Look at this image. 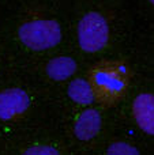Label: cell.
Instances as JSON below:
<instances>
[{
    "label": "cell",
    "mask_w": 154,
    "mask_h": 155,
    "mask_svg": "<svg viewBox=\"0 0 154 155\" xmlns=\"http://www.w3.org/2000/svg\"><path fill=\"white\" fill-rule=\"evenodd\" d=\"M18 37L32 51H46L62 41V27L53 19H35L19 27Z\"/></svg>",
    "instance_id": "1"
},
{
    "label": "cell",
    "mask_w": 154,
    "mask_h": 155,
    "mask_svg": "<svg viewBox=\"0 0 154 155\" xmlns=\"http://www.w3.org/2000/svg\"><path fill=\"white\" fill-rule=\"evenodd\" d=\"M109 40V26L101 14L92 11L79 21L78 42L82 51L95 53L106 46Z\"/></svg>",
    "instance_id": "2"
},
{
    "label": "cell",
    "mask_w": 154,
    "mask_h": 155,
    "mask_svg": "<svg viewBox=\"0 0 154 155\" xmlns=\"http://www.w3.org/2000/svg\"><path fill=\"white\" fill-rule=\"evenodd\" d=\"M149 2H150V3H152V4H153V5H154V0H149Z\"/></svg>",
    "instance_id": "11"
},
{
    "label": "cell",
    "mask_w": 154,
    "mask_h": 155,
    "mask_svg": "<svg viewBox=\"0 0 154 155\" xmlns=\"http://www.w3.org/2000/svg\"><path fill=\"white\" fill-rule=\"evenodd\" d=\"M132 113L138 127L147 135L154 136V95L142 93L134 99Z\"/></svg>",
    "instance_id": "4"
},
{
    "label": "cell",
    "mask_w": 154,
    "mask_h": 155,
    "mask_svg": "<svg viewBox=\"0 0 154 155\" xmlns=\"http://www.w3.org/2000/svg\"><path fill=\"white\" fill-rule=\"evenodd\" d=\"M67 94L74 102L79 105H90L94 101V93L92 90V86L82 78L72 80L68 84Z\"/></svg>",
    "instance_id": "7"
},
{
    "label": "cell",
    "mask_w": 154,
    "mask_h": 155,
    "mask_svg": "<svg viewBox=\"0 0 154 155\" xmlns=\"http://www.w3.org/2000/svg\"><path fill=\"white\" fill-rule=\"evenodd\" d=\"M30 106V97L19 87L0 91V120L8 121L25 113Z\"/></svg>",
    "instance_id": "3"
},
{
    "label": "cell",
    "mask_w": 154,
    "mask_h": 155,
    "mask_svg": "<svg viewBox=\"0 0 154 155\" xmlns=\"http://www.w3.org/2000/svg\"><path fill=\"white\" fill-rule=\"evenodd\" d=\"M101 114L98 110L95 109H86L79 114V117L75 121V127H74V134H75L76 139L82 140V142H87L92 140L98 135L101 129Z\"/></svg>",
    "instance_id": "5"
},
{
    "label": "cell",
    "mask_w": 154,
    "mask_h": 155,
    "mask_svg": "<svg viewBox=\"0 0 154 155\" xmlns=\"http://www.w3.org/2000/svg\"><path fill=\"white\" fill-rule=\"evenodd\" d=\"M95 79H97V83H100V84L106 86V87H109V88H117V87H122V82H120V80L117 79V78H115V76L109 75V74L100 72V74H97Z\"/></svg>",
    "instance_id": "10"
},
{
    "label": "cell",
    "mask_w": 154,
    "mask_h": 155,
    "mask_svg": "<svg viewBox=\"0 0 154 155\" xmlns=\"http://www.w3.org/2000/svg\"><path fill=\"white\" fill-rule=\"evenodd\" d=\"M22 155H60V153L51 146H33L27 148Z\"/></svg>",
    "instance_id": "9"
},
{
    "label": "cell",
    "mask_w": 154,
    "mask_h": 155,
    "mask_svg": "<svg viewBox=\"0 0 154 155\" xmlns=\"http://www.w3.org/2000/svg\"><path fill=\"white\" fill-rule=\"evenodd\" d=\"M76 71V61L72 57L59 56L46 64V74L52 80L62 82L71 78Z\"/></svg>",
    "instance_id": "6"
},
{
    "label": "cell",
    "mask_w": 154,
    "mask_h": 155,
    "mask_svg": "<svg viewBox=\"0 0 154 155\" xmlns=\"http://www.w3.org/2000/svg\"><path fill=\"white\" fill-rule=\"evenodd\" d=\"M106 155H141L135 146L126 142H115L106 150Z\"/></svg>",
    "instance_id": "8"
}]
</instances>
